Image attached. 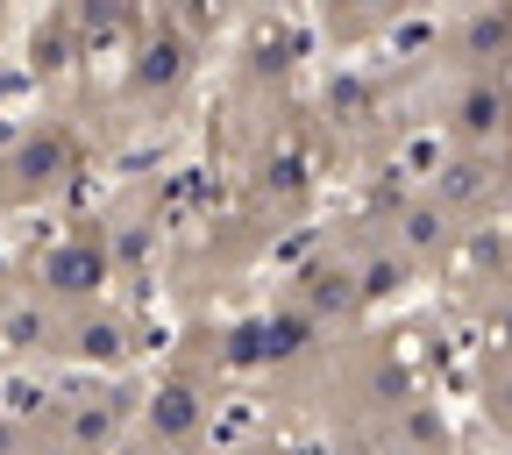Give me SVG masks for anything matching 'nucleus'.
I'll return each instance as SVG.
<instances>
[{"mask_svg":"<svg viewBox=\"0 0 512 455\" xmlns=\"http://www.w3.org/2000/svg\"><path fill=\"white\" fill-rule=\"evenodd\" d=\"M214 370H228L221 363V335H214V356L178 349L157 370L150 399H143V448L150 455H200L207 420H214Z\"/></svg>","mask_w":512,"mask_h":455,"instance_id":"nucleus-1","label":"nucleus"},{"mask_svg":"<svg viewBox=\"0 0 512 455\" xmlns=\"http://www.w3.org/2000/svg\"><path fill=\"white\" fill-rule=\"evenodd\" d=\"M370 221L413 256L420 278L463 271V264H470V242H477V235H470L456 214H448L420 178H406V185H370Z\"/></svg>","mask_w":512,"mask_h":455,"instance_id":"nucleus-2","label":"nucleus"},{"mask_svg":"<svg viewBox=\"0 0 512 455\" xmlns=\"http://www.w3.org/2000/svg\"><path fill=\"white\" fill-rule=\"evenodd\" d=\"M434 128H441V143L448 150H463V157H498L512 164V79L505 72H448L441 93H434Z\"/></svg>","mask_w":512,"mask_h":455,"instance_id":"nucleus-3","label":"nucleus"},{"mask_svg":"<svg viewBox=\"0 0 512 455\" xmlns=\"http://www.w3.org/2000/svg\"><path fill=\"white\" fill-rule=\"evenodd\" d=\"M200 79V36L178 15H150L143 36L128 43V64H121V100L143 107V114H164L185 100V86Z\"/></svg>","mask_w":512,"mask_h":455,"instance_id":"nucleus-4","label":"nucleus"},{"mask_svg":"<svg viewBox=\"0 0 512 455\" xmlns=\"http://www.w3.org/2000/svg\"><path fill=\"white\" fill-rule=\"evenodd\" d=\"M107 285H114V249L100 228H79V235H57L36 264H29V299L50 306V313H86V306H107Z\"/></svg>","mask_w":512,"mask_h":455,"instance_id":"nucleus-5","label":"nucleus"},{"mask_svg":"<svg viewBox=\"0 0 512 455\" xmlns=\"http://www.w3.org/2000/svg\"><path fill=\"white\" fill-rule=\"evenodd\" d=\"M143 399L136 384H86V392H64L57 413H50V441L64 455H114L128 427H143Z\"/></svg>","mask_w":512,"mask_h":455,"instance_id":"nucleus-6","label":"nucleus"},{"mask_svg":"<svg viewBox=\"0 0 512 455\" xmlns=\"http://www.w3.org/2000/svg\"><path fill=\"white\" fill-rule=\"evenodd\" d=\"M320 335H328V328H320L313 313H299L292 299H278L264 313L235 320V328H221V363L228 370H292V363L320 356Z\"/></svg>","mask_w":512,"mask_h":455,"instance_id":"nucleus-7","label":"nucleus"},{"mask_svg":"<svg viewBox=\"0 0 512 455\" xmlns=\"http://www.w3.org/2000/svg\"><path fill=\"white\" fill-rule=\"evenodd\" d=\"M420 185H427V192H434V200L456 214L470 235H491V221L512 214V164H498V157L441 150V157L420 171Z\"/></svg>","mask_w":512,"mask_h":455,"instance_id":"nucleus-8","label":"nucleus"},{"mask_svg":"<svg viewBox=\"0 0 512 455\" xmlns=\"http://www.w3.org/2000/svg\"><path fill=\"white\" fill-rule=\"evenodd\" d=\"M79 171V136L64 121H36L0 150V207H29V200H50L64 192Z\"/></svg>","mask_w":512,"mask_h":455,"instance_id":"nucleus-9","label":"nucleus"},{"mask_svg":"<svg viewBox=\"0 0 512 455\" xmlns=\"http://www.w3.org/2000/svg\"><path fill=\"white\" fill-rule=\"evenodd\" d=\"M285 299L299 306V313H313L328 335H356L363 320H370V299H363V285H356V271H349V256H342V242H328V249H313L306 264L292 271V285H285Z\"/></svg>","mask_w":512,"mask_h":455,"instance_id":"nucleus-10","label":"nucleus"},{"mask_svg":"<svg viewBox=\"0 0 512 455\" xmlns=\"http://www.w3.org/2000/svg\"><path fill=\"white\" fill-rule=\"evenodd\" d=\"M434 57L448 64V72H463V79H477V72H505L512 79V0H498V8H456L441 22Z\"/></svg>","mask_w":512,"mask_h":455,"instance_id":"nucleus-11","label":"nucleus"},{"mask_svg":"<svg viewBox=\"0 0 512 455\" xmlns=\"http://www.w3.org/2000/svg\"><path fill=\"white\" fill-rule=\"evenodd\" d=\"M342 256H349V271H356V285H363V299H370V313L377 306H399L413 285H420V271H413V256L384 235L377 221H349L342 235Z\"/></svg>","mask_w":512,"mask_h":455,"instance_id":"nucleus-12","label":"nucleus"},{"mask_svg":"<svg viewBox=\"0 0 512 455\" xmlns=\"http://www.w3.org/2000/svg\"><path fill=\"white\" fill-rule=\"evenodd\" d=\"M136 320L121 306H86V313H64V335H57V356H72L86 370H121L136 356Z\"/></svg>","mask_w":512,"mask_h":455,"instance_id":"nucleus-13","label":"nucleus"},{"mask_svg":"<svg viewBox=\"0 0 512 455\" xmlns=\"http://www.w3.org/2000/svg\"><path fill=\"white\" fill-rule=\"evenodd\" d=\"M477 413L512 441V356H505V349H491V356L477 363Z\"/></svg>","mask_w":512,"mask_h":455,"instance_id":"nucleus-14","label":"nucleus"},{"mask_svg":"<svg viewBox=\"0 0 512 455\" xmlns=\"http://www.w3.org/2000/svg\"><path fill=\"white\" fill-rule=\"evenodd\" d=\"M36 434H43V427H36L29 413H8V406H0V455H29Z\"/></svg>","mask_w":512,"mask_h":455,"instance_id":"nucleus-15","label":"nucleus"},{"mask_svg":"<svg viewBox=\"0 0 512 455\" xmlns=\"http://www.w3.org/2000/svg\"><path fill=\"white\" fill-rule=\"evenodd\" d=\"M235 455H292V448H285V441H242Z\"/></svg>","mask_w":512,"mask_h":455,"instance_id":"nucleus-16","label":"nucleus"},{"mask_svg":"<svg viewBox=\"0 0 512 455\" xmlns=\"http://www.w3.org/2000/svg\"><path fill=\"white\" fill-rule=\"evenodd\" d=\"M29 455H64V448H57L50 434H36V441H29Z\"/></svg>","mask_w":512,"mask_h":455,"instance_id":"nucleus-17","label":"nucleus"}]
</instances>
